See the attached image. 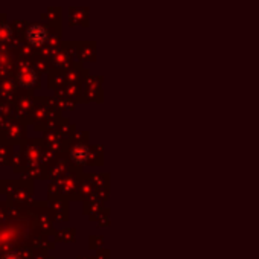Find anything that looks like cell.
Instances as JSON below:
<instances>
[{"instance_id": "2", "label": "cell", "mask_w": 259, "mask_h": 259, "mask_svg": "<svg viewBox=\"0 0 259 259\" xmlns=\"http://www.w3.org/2000/svg\"><path fill=\"white\" fill-rule=\"evenodd\" d=\"M3 259H21L17 253H9V255H6Z\"/></svg>"}, {"instance_id": "1", "label": "cell", "mask_w": 259, "mask_h": 259, "mask_svg": "<svg viewBox=\"0 0 259 259\" xmlns=\"http://www.w3.org/2000/svg\"><path fill=\"white\" fill-rule=\"evenodd\" d=\"M43 38H44V29H43V27L34 26L32 31H29V40L32 43H41Z\"/></svg>"}]
</instances>
